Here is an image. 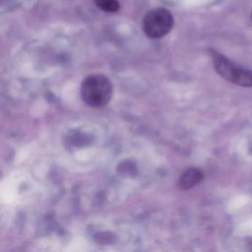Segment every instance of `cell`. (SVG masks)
Segmentation results:
<instances>
[{
	"label": "cell",
	"instance_id": "cell-2",
	"mask_svg": "<svg viewBox=\"0 0 252 252\" xmlns=\"http://www.w3.org/2000/svg\"><path fill=\"white\" fill-rule=\"evenodd\" d=\"M217 73L225 80L244 88L252 87V71L234 64L215 50L209 51Z\"/></svg>",
	"mask_w": 252,
	"mask_h": 252
},
{
	"label": "cell",
	"instance_id": "cell-1",
	"mask_svg": "<svg viewBox=\"0 0 252 252\" xmlns=\"http://www.w3.org/2000/svg\"><path fill=\"white\" fill-rule=\"evenodd\" d=\"M81 95L85 104L92 107H103L110 102L113 95V85L104 75L88 76L81 87Z\"/></svg>",
	"mask_w": 252,
	"mask_h": 252
},
{
	"label": "cell",
	"instance_id": "cell-5",
	"mask_svg": "<svg viewBox=\"0 0 252 252\" xmlns=\"http://www.w3.org/2000/svg\"><path fill=\"white\" fill-rule=\"evenodd\" d=\"M95 4L100 10L106 13L117 12L120 8L118 0H95Z\"/></svg>",
	"mask_w": 252,
	"mask_h": 252
},
{
	"label": "cell",
	"instance_id": "cell-3",
	"mask_svg": "<svg viewBox=\"0 0 252 252\" xmlns=\"http://www.w3.org/2000/svg\"><path fill=\"white\" fill-rule=\"evenodd\" d=\"M174 18L169 10L163 8L150 10L143 20V30L151 39L163 37L172 30Z\"/></svg>",
	"mask_w": 252,
	"mask_h": 252
},
{
	"label": "cell",
	"instance_id": "cell-4",
	"mask_svg": "<svg viewBox=\"0 0 252 252\" xmlns=\"http://www.w3.org/2000/svg\"><path fill=\"white\" fill-rule=\"evenodd\" d=\"M204 178V174L200 169L191 168L187 169L180 178L178 185L183 190H189L200 184Z\"/></svg>",
	"mask_w": 252,
	"mask_h": 252
}]
</instances>
